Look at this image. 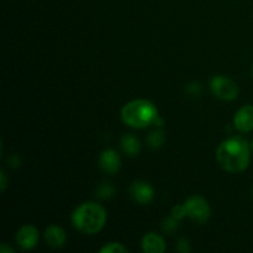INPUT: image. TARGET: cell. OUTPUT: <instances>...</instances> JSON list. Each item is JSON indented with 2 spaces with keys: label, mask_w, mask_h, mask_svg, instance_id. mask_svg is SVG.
<instances>
[{
  "label": "cell",
  "mask_w": 253,
  "mask_h": 253,
  "mask_svg": "<svg viewBox=\"0 0 253 253\" xmlns=\"http://www.w3.org/2000/svg\"><path fill=\"white\" fill-rule=\"evenodd\" d=\"M251 160V147L241 136H234L217 147L216 161L220 167L229 173H241L247 169Z\"/></svg>",
  "instance_id": "obj_1"
},
{
  "label": "cell",
  "mask_w": 253,
  "mask_h": 253,
  "mask_svg": "<svg viewBox=\"0 0 253 253\" xmlns=\"http://www.w3.org/2000/svg\"><path fill=\"white\" fill-rule=\"evenodd\" d=\"M72 222L82 234L95 235L105 226L106 211L100 204L83 203L72 214Z\"/></svg>",
  "instance_id": "obj_2"
},
{
  "label": "cell",
  "mask_w": 253,
  "mask_h": 253,
  "mask_svg": "<svg viewBox=\"0 0 253 253\" xmlns=\"http://www.w3.org/2000/svg\"><path fill=\"white\" fill-rule=\"evenodd\" d=\"M158 115L160 114L155 104L146 99L128 101L121 109V119L124 124L132 128H145L153 125Z\"/></svg>",
  "instance_id": "obj_3"
},
{
  "label": "cell",
  "mask_w": 253,
  "mask_h": 253,
  "mask_svg": "<svg viewBox=\"0 0 253 253\" xmlns=\"http://www.w3.org/2000/svg\"><path fill=\"white\" fill-rule=\"evenodd\" d=\"M188 216L197 224H205L211 216V209L205 198L202 195H192L184 202Z\"/></svg>",
  "instance_id": "obj_4"
},
{
  "label": "cell",
  "mask_w": 253,
  "mask_h": 253,
  "mask_svg": "<svg viewBox=\"0 0 253 253\" xmlns=\"http://www.w3.org/2000/svg\"><path fill=\"white\" fill-rule=\"evenodd\" d=\"M210 89L217 99L231 101L239 96V86L225 76H215L210 82Z\"/></svg>",
  "instance_id": "obj_5"
},
{
  "label": "cell",
  "mask_w": 253,
  "mask_h": 253,
  "mask_svg": "<svg viewBox=\"0 0 253 253\" xmlns=\"http://www.w3.org/2000/svg\"><path fill=\"white\" fill-rule=\"evenodd\" d=\"M130 194L136 203L141 205H147L155 198L153 188L143 180H135L130 187Z\"/></svg>",
  "instance_id": "obj_6"
},
{
  "label": "cell",
  "mask_w": 253,
  "mask_h": 253,
  "mask_svg": "<svg viewBox=\"0 0 253 253\" xmlns=\"http://www.w3.org/2000/svg\"><path fill=\"white\" fill-rule=\"evenodd\" d=\"M234 125L237 131L247 133L253 130V105H245L235 114Z\"/></svg>",
  "instance_id": "obj_7"
},
{
  "label": "cell",
  "mask_w": 253,
  "mask_h": 253,
  "mask_svg": "<svg viewBox=\"0 0 253 253\" xmlns=\"http://www.w3.org/2000/svg\"><path fill=\"white\" fill-rule=\"evenodd\" d=\"M16 242L22 250H32L39 242V231L32 225H24L17 231Z\"/></svg>",
  "instance_id": "obj_8"
},
{
  "label": "cell",
  "mask_w": 253,
  "mask_h": 253,
  "mask_svg": "<svg viewBox=\"0 0 253 253\" xmlns=\"http://www.w3.org/2000/svg\"><path fill=\"white\" fill-rule=\"evenodd\" d=\"M99 166L108 174H116L120 169L121 158L114 150H105L99 157Z\"/></svg>",
  "instance_id": "obj_9"
},
{
  "label": "cell",
  "mask_w": 253,
  "mask_h": 253,
  "mask_svg": "<svg viewBox=\"0 0 253 253\" xmlns=\"http://www.w3.org/2000/svg\"><path fill=\"white\" fill-rule=\"evenodd\" d=\"M141 247L146 253H163L166 251V242L156 232H148L143 236Z\"/></svg>",
  "instance_id": "obj_10"
},
{
  "label": "cell",
  "mask_w": 253,
  "mask_h": 253,
  "mask_svg": "<svg viewBox=\"0 0 253 253\" xmlns=\"http://www.w3.org/2000/svg\"><path fill=\"white\" fill-rule=\"evenodd\" d=\"M44 241L48 245L49 247H53V249H59V247L64 246L67 241L66 232L63 231V229H61L59 226L56 225H51L46 229L44 231Z\"/></svg>",
  "instance_id": "obj_11"
},
{
  "label": "cell",
  "mask_w": 253,
  "mask_h": 253,
  "mask_svg": "<svg viewBox=\"0 0 253 253\" xmlns=\"http://www.w3.org/2000/svg\"><path fill=\"white\" fill-rule=\"evenodd\" d=\"M121 150L124 151V153L130 157H136V156L140 153L141 150V142L136 136L130 135V133H126L121 137L120 141Z\"/></svg>",
  "instance_id": "obj_12"
},
{
  "label": "cell",
  "mask_w": 253,
  "mask_h": 253,
  "mask_svg": "<svg viewBox=\"0 0 253 253\" xmlns=\"http://www.w3.org/2000/svg\"><path fill=\"white\" fill-rule=\"evenodd\" d=\"M165 141H166L165 132H163L162 130H160V128H158V130L152 131V132L147 136V145L150 146L151 148H153V150H157V148L162 147Z\"/></svg>",
  "instance_id": "obj_13"
},
{
  "label": "cell",
  "mask_w": 253,
  "mask_h": 253,
  "mask_svg": "<svg viewBox=\"0 0 253 253\" xmlns=\"http://www.w3.org/2000/svg\"><path fill=\"white\" fill-rule=\"evenodd\" d=\"M95 194L96 198H99V199H110V198H113L115 195V187L113 184H110V183H101L96 188Z\"/></svg>",
  "instance_id": "obj_14"
},
{
  "label": "cell",
  "mask_w": 253,
  "mask_h": 253,
  "mask_svg": "<svg viewBox=\"0 0 253 253\" xmlns=\"http://www.w3.org/2000/svg\"><path fill=\"white\" fill-rule=\"evenodd\" d=\"M178 221L179 220L173 217L172 215H170V217H166L162 222V230L166 234H173L178 229V226H179V222Z\"/></svg>",
  "instance_id": "obj_15"
},
{
  "label": "cell",
  "mask_w": 253,
  "mask_h": 253,
  "mask_svg": "<svg viewBox=\"0 0 253 253\" xmlns=\"http://www.w3.org/2000/svg\"><path fill=\"white\" fill-rule=\"evenodd\" d=\"M127 249L120 242H110L100 249V253H126Z\"/></svg>",
  "instance_id": "obj_16"
},
{
  "label": "cell",
  "mask_w": 253,
  "mask_h": 253,
  "mask_svg": "<svg viewBox=\"0 0 253 253\" xmlns=\"http://www.w3.org/2000/svg\"><path fill=\"white\" fill-rule=\"evenodd\" d=\"M170 215H172L173 217H175V219L178 220H182L183 217H185L188 215L187 212V208H185V205H175V207H173L172 211H170Z\"/></svg>",
  "instance_id": "obj_17"
},
{
  "label": "cell",
  "mask_w": 253,
  "mask_h": 253,
  "mask_svg": "<svg viewBox=\"0 0 253 253\" xmlns=\"http://www.w3.org/2000/svg\"><path fill=\"white\" fill-rule=\"evenodd\" d=\"M175 249H177V251L180 252V253H189L190 251H192V247H190V242L188 241L187 239H184V237H182V239L178 240Z\"/></svg>",
  "instance_id": "obj_18"
},
{
  "label": "cell",
  "mask_w": 253,
  "mask_h": 253,
  "mask_svg": "<svg viewBox=\"0 0 253 253\" xmlns=\"http://www.w3.org/2000/svg\"><path fill=\"white\" fill-rule=\"evenodd\" d=\"M202 90V85L199 83H197V82H192V83H189L187 85V93L192 96H200Z\"/></svg>",
  "instance_id": "obj_19"
},
{
  "label": "cell",
  "mask_w": 253,
  "mask_h": 253,
  "mask_svg": "<svg viewBox=\"0 0 253 253\" xmlns=\"http://www.w3.org/2000/svg\"><path fill=\"white\" fill-rule=\"evenodd\" d=\"M7 163L11 168H17L20 165H21V160L17 155H11L9 158H7Z\"/></svg>",
  "instance_id": "obj_20"
},
{
  "label": "cell",
  "mask_w": 253,
  "mask_h": 253,
  "mask_svg": "<svg viewBox=\"0 0 253 253\" xmlns=\"http://www.w3.org/2000/svg\"><path fill=\"white\" fill-rule=\"evenodd\" d=\"M6 187H7V175L4 170H1V172H0V190H1V192H5Z\"/></svg>",
  "instance_id": "obj_21"
},
{
  "label": "cell",
  "mask_w": 253,
  "mask_h": 253,
  "mask_svg": "<svg viewBox=\"0 0 253 253\" xmlns=\"http://www.w3.org/2000/svg\"><path fill=\"white\" fill-rule=\"evenodd\" d=\"M0 252L1 253H12L14 252V250H12L11 247L7 246L6 244H2L1 247H0Z\"/></svg>",
  "instance_id": "obj_22"
},
{
  "label": "cell",
  "mask_w": 253,
  "mask_h": 253,
  "mask_svg": "<svg viewBox=\"0 0 253 253\" xmlns=\"http://www.w3.org/2000/svg\"><path fill=\"white\" fill-rule=\"evenodd\" d=\"M153 125L158 126V127H162V126L165 125V120H163V119L161 118L160 115H158L157 119H156V120H155V123H153Z\"/></svg>",
  "instance_id": "obj_23"
},
{
  "label": "cell",
  "mask_w": 253,
  "mask_h": 253,
  "mask_svg": "<svg viewBox=\"0 0 253 253\" xmlns=\"http://www.w3.org/2000/svg\"><path fill=\"white\" fill-rule=\"evenodd\" d=\"M252 151H253V142H252Z\"/></svg>",
  "instance_id": "obj_24"
},
{
  "label": "cell",
  "mask_w": 253,
  "mask_h": 253,
  "mask_svg": "<svg viewBox=\"0 0 253 253\" xmlns=\"http://www.w3.org/2000/svg\"><path fill=\"white\" fill-rule=\"evenodd\" d=\"M252 74H253V67H252Z\"/></svg>",
  "instance_id": "obj_25"
},
{
  "label": "cell",
  "mask_w": 253,
  "mask_h": 253,
  "mask_svg": "<svg viewBox=\"0 0 253 253\" xmlns=\"http://www.w3.org/2000/svg\"><path fill=\"white\" fill-rule=\"evenodd\" d=\"M252 194H253V189H252Z\"/></svg>",
  "instance_id": "obj_26"
}]
</instances>
